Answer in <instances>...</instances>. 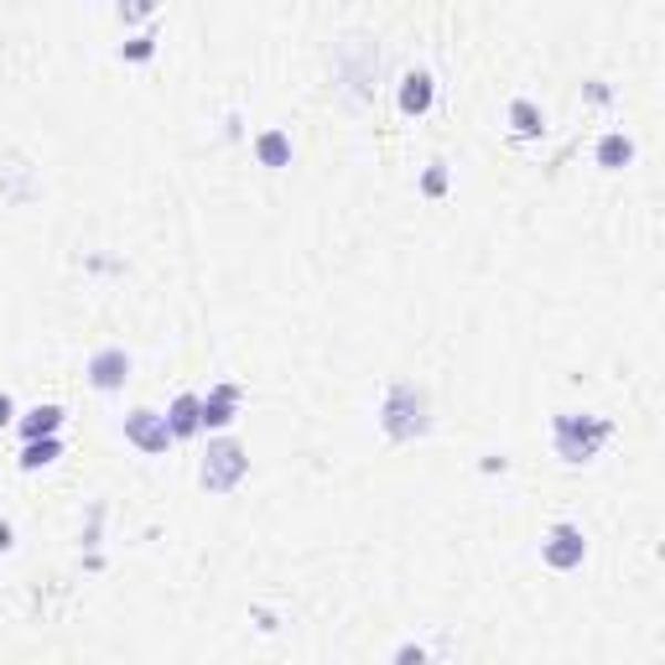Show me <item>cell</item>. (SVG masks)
Masks as SVG:
<instances>
[{
	"mask_svg": "<svg viewBox=\"0 0 665 665\" xmlns=\"http://www.w3.org/2000/svg\"><path fill=\"white\" fill-rule=\"evenodd\" d=\"M380 432L391 443H416L432 432V395L416 380H395L385 401H380Z\"/></svg>",
	"mask_w": 665,
	"mask_h": 665,
	"instance_id": "cell-1",
	"label": "cell"
},
{
	"mask_svg": "<svg viewBox=\"0 0 665 665\" xmlns=\"http://www.w3.org/2000/svg\"><path fill=\"white\" fill-rule=\"evenodd\" d=\"M609 437H614L609 416H593V411H557L551 416V447L562 463H593Z\"/></svg>",
	"mask_w": 665,
	"mask_h": 665,
	"instance_id": "cell-2",
	"label": "cell"
},
{
	"mask_svg": "<svg viewBox=\"0 0 665 665\" xmlns=\"http://www.w3.org/2000/svg\"><path fill=\"white\" fill-rule=\"evenodd\" d=\"M250 474V453L235 443V437H219V443H208L204 453V468H198V478H204L208 495H235L239 478Z\"/></svg>",
	"mask_w": 665,
	"mask_h": 665,
	"instance_id": "cell-3",
	"label": "cell"
},
{
	"mask_svg": "<svg viewBox=\"0 0 665 665\" xmlns=\"http://www.w3.org/2000/svg\"><path fill=\"white\" fill-rule=\"evenodd\" d=\"M541 557H547L551 572H572V567H582V557H588V536H582V526H572V520L551 526L547 541H541Z\"/></svg>",
	"mask_w": 665,
	"mask_h": 665,
	"instance_id": "cell-4",
	"label": "cell"
},
{
	"mask_svg": "<svg viewBox=\"0 0 665 665\" xmlns=\"http://www.w3.org/2000/svg\"><path fill=\"white\" fill-rule=\"evenodd\" d=\"M125 437H131V443L141 447V453H167L172 447V432H167V416H162V411H131V416H125Z\"/></svg>",
	"mask_w": 665,
	"mask_h": 665,
	"instance_id": "cell-5",
	"label": "cell"
},
{
	"mask_svg": "<svg viewBox=\"0 0 665 665\" xmlns=\"http://www.w3.org/2000/svg\"><path fill=\"white\" fill-rule=\"evenodd\" d=\"M125 380H131V354L125 349H100V354H89V385L104 395L125 391Z\"/></svg>",
	"mask_w": 665,
	"mask_h": 665,
	"instance_id": "cell-6",
	"label": "cell"
},
{
	"mask_svg": "<svg viewBox=\"0 0 665 665\" xmlns=\"http://www.w3.org/2000/svg\"><path fill=\"white\" fill-rule=\"evenodd\" d=\"M167 432H172V443L198 437V432H204V395H193V391L177 395V401L167 406Z\"/></svg>",
	"mask_w": 665,
	"mask_h": 665,
	"instance_id": "cell-7",
	"label": "cell"
},
{
	"mask_svg": "<svg viewBox=\"0 0 665 665\" xmlns=\"http://www.w3.org/2000/svg\"><path fill=\"white\" fill-rule=\"evenodd\" d=\"M239 401H245L239 385H214V391L204 395V432L235 427V422H239Z\"/></svg>",
	"mask_w": 665,
	"mask_h": 665,
	"instance_id": "cell-8",
	"label": "cell"
},
{
	"mask_svg": "<svg viewBox=\"0 0 665 665\" xmlns=\"http://www.w3.org/2000/svg\"><path fill=\"white\" fill-rule=\"evenodd\" d=\"M63 422H69L63 406H32L27 416H17V432H21V443H42V437H58Z\"/></svg>",
	"mask_w": 665,
	"mask_h": 665,
	"instance_id": "cell-9",
	"label": "cell"
},
{
	"mask_svg": "<svg viewBox=\"0 0 665 665\" xmlns=\"http://www.w3.org/2000/svg\"><path fill=\"white\" fill-rule=\"evenodd\" d=\"M432 100H437L432 73H406V79H401V110H406V115H427Z\"/></svg>",
	"mask_w": 665,
	"mask_h": 665,
	"instance_id": "cell-10",
	"label": "cell"
},
{
	"mask_svg": "<svg viewBox=\"0 0 665 665\" xmlns=\"http://www.w3.org/2000/svg\"><path fill=\"white\" fill-rule=\"evenodd\" d=\"M634 162V141L624 131H609V136L598 141V167L603 172H624Z\"/></svg>",
	"mask_w": 665,
	"mask_h": 665,
	"instance_id": "cell-11",
	"label": "cell"
},
{
	"mask_svg": "<svg viewBox=\"0 0 665 665\" xmlns=\"http://www.w3.org/2000/svg\"><path fill=\"white\" fill-rule=\"evenodd\" d=\"M256 156H260V167H271V172L291 167V136H287V131H260V136H256Z\"/></svg>",
	"mask_w": 665,
	"mask_h": 665,
	"instance_id": "cell-12",
	"label": "cell"
},
{
	"mask_svg": "<svg viewBox=\"0 0 665 665\" xmlns=\"http://www.w3.org/2000/svg\"><path fill=\"white\" fill-rule=\"evenodd\" d=\"M510 125H515V136H520V141H536L541 131H547V115H541L530 100H515L510 104Z\"/></svg>",
	"mask_w": 665,
	"mask_h": 665,
	"instance_id": "cell-13",
	"label": "cell"
},
{
	"mask_svg": "<svg viewBox=\"0 0 665 665\" xmlns=\"http://www.w3.org/2000/svg\"><path fill=\"white\" fill-rule=\"evenodd\" d=\"M63 458V443H58V437H42V443H27L21 447V468H27V474H37V468H48V463H58Z\"/></svg>",
	"mask_w": 665,
	"mask_h": 665,
	"instance_id": "cell-14",
	"label": "cell"
},
{
	"mask_svg": "<svg viewBox=\"0 0 665 665\" xmlns=\"http://www.w3.org/2000/svg\"><path fill=\"white\" fill-rule=\"evenodd\" d=\"M156 52V37L146 32V37H131V42H125V48H120V58H131V63H146V58H152Z\"/></svg>",
	"mask_w": 665,
	"mask_h": 665,
	"instance_id": "cell-15",
	"label": "cell"
},
{
	"mask_svg": "<svg viewBox=\"0 0 665 665\" xmlns=\"http://www.w3.org/2000/svg\"><path fill=\"white\" fill-rule=\"evenodd\" d=\"M422 193H427V198H443V193H447V167H443V162H432V167H427Z\"/></svg>",
	"mask_w": 665,
	"mask_h": 665,
	"instance_id": "cell-16",
	"label": "cell"
},
{
	"mask_svg": "<svg viewBox=\"0 0 665 665\" xmlns=\"http://www.w3.org/2000/svg\"><path fill=\"white\" fill-rule=\"evenodd\" d=\"M395 665H432V661H427V650L422 645H401L395 650Z\"/></svg>",
	"mask_w": 665,
	"mask_h": 665,
	"instance_id": "cell-17",
	"label": "cell"
},
{
	"mask_svg": "<svg viewBox=\"0 0 665 665\" xmlns=\"http://www.w3.org/2000/svg\"><path fill=\"white\" fill-rule=\"evenodd\" d=\"M6 427H17V401L0 391V432H6Z\"/></svg>",
	"mask_w": 665,
	"mask_h": 665,
	"instance_id": "cell-18",
	"label": "cell"
},
{
	"mask_svg": "<svg viewBox=\"0 0 665 665\" xmlns=\"http://www.w3.org/2000/svg\"><path fill=\"white\" fill-rule=\"evenodd\" d=\"M11 547H17V530H11V520H0V557H6Z\"/></svg>",
	"mask_w": 665,
	"mask_h": 665,
	"instance_id": "cell-19",
	"label": "cell"
}]
</instances>
